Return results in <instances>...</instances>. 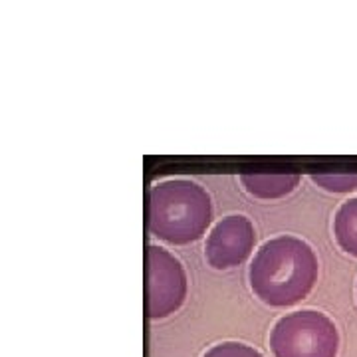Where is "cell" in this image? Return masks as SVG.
<instances>
[{
    "label": "cell",
    "instance_id": "6da1fadb",
    "mask_svg": "<svg viewBox=\"0 0 357 357\" xmlns=\"http://www.w3.org/2000/svg\"><path fill=\"white\" fill-rule=\"evenodd\" d=\"M319 262L314 248L292 234H280L256 250L248 268L255 296L272 307L300 304L314 290Z\"/></svg>",
    "mask_w": 357,
    "mask_h": 357
},
{
    "label": "cell",
    "instance_id": "7a4b0ae2",
    "mask_svg": "<svg viewBox=\"0 0 357 357\" xmlns=\"http://www.w3.org/2000/svg\"><path fill=\"white\" fill-rule=\"evenodd\" d=\"M213 222V201L191 178L159 181L147 192V229L167 244L197 243Z\"/></svg>",
    "mask_w": 357,
    "mask_h": 357
},
{
    "label": "cell",
    "instance_id": "3957f363",
    "mask_svg": "<svg viewBox=\"0 0 357 357\" xmlns=\"http://www.w3.org/2000/svg\"><path fill=\"white\" fill-rule=\"evenodd\" d=\"M270 349L274 357H337L340 332L324 312L298 310L274 324Z\"/></svg>",
    "mask_w": 357,
    "mask_h": 357
},
{
    "label": "cell",
    "instance_id": "277c9868",
    "mask_svg": "<svg viewBox=\"0 0 357 357\" xmlns=\"http://www.w3.org/2000/svg\"><path fill=\"white\" fill-rule=\"evenodd\" d=\"M147 316L163 319L185 304L189 278L181 260L161 246H147Z\"/></svg>",
    "mask_w": 357,
    "mask_h": 357
},
{
    "label": "cell",
    "instance_id": "5b68a950",
    "mask_svg": "<svg viewBox=\"0 0 357 357\" xmlns=\"http://www.w3.org/2000/svg\"><path fill=\"white\" fill-rule=\"evenodd\" d=\"M256 230L252 220L244 215H229L220 218L211 229L204 243V258L215 270H230L241 266L252 255Z\"/></svg>",
    "mask_w": 357,
    "mask_h": 357
},
{
    "label": "cell",
    "instance_id": "8992f818",
    "mask_svg": "<svg viewBox=\"0 0 357 357\" xmlns=\"http://www.w3.org/2000/svg\"><path fill=\"white\" fill-rule=\"evenodd\" d=\"M300 173L294 171H262V169H255V171H244L241 173V183L256 199L262 201H274V199H282L300 185Z\"/></svg>",
    "mask_w": 357,
    "mask_h": 357
},
{
    "label": "cell",
    "instance_id": "52a82bcc",
    "mask_svg": "<svg viewBox=\"0 0 357 357\" xmlns=\"http://www.w3.org/2000/svg\"><path fill=\"white\" fill-rule=\"evenodd\" d=\"M332 229L335 244L345 255L357 258V197L337 206Z\"/></svg>",
    "mask_w": 357,
    "mask_h": 357
},
{
    "label": "cell",
    "instance_id": "ba28073f",
    "mask_svg": "<svg viewBox=\"0 0 357 357\" xmlns=\"http://www.w3.org/2000/svg\"><path fill=\"white\" fill-rule=\"evenodd\" d=\"M312 181L328 192H356L357 171L354 169H332L312 173Z\"/></svg>",
    "mask_w": 357,
    "mask_h": 357
},
{
    "label": "cell",
    "instance_id": "9c48e42d",
    "mask_svg": "<svg viewBox=\"0 0 357 357\" xmlns=\"http://www.w3.org/2000/svg\"><path fill=\"white\" fill-rule=\"evenodd\" d=\"M203 357H264L258 349L241 342H222L204 351Z\"/></svg>",
    "mask_w": 357,
    "mask_h": 357
}]
</instances>
